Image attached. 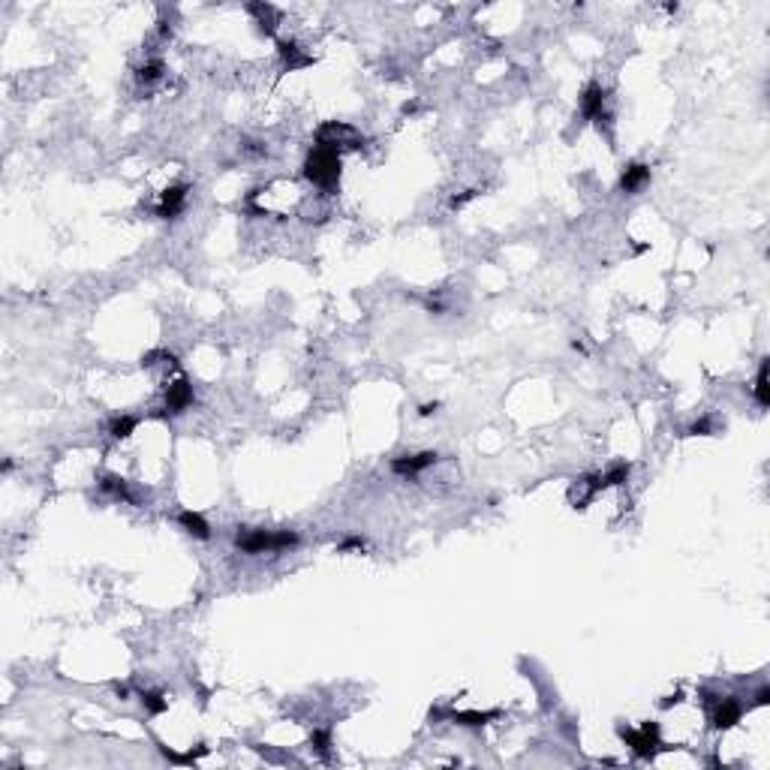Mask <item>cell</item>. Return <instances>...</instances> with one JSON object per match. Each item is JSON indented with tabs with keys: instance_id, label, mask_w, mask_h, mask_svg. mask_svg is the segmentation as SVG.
<instances>
[{
	"instance_id": "6",
	"label": "cell",
	"mask_w": 770,
	"mask_h": 770,
	"mask_svg": "<svg viewBox=\"0 0 770 770\" xmlns=\"http://www.w3.org/2000/svg\"><path fill=\"white\" fill-rule=\"evenodd\" d=\"M605 103H608V90L599 82H590L581 90V118L584 121H602L605 118Z\"/></svg>"
},
{
	"instance_id": "5",
	"label": "cell",
	"mask_w": 770,
	"mask_h": 770,
	"mask_svg": "<svg viewBox=\"0 0 770 770\" xmlns=\"http://www.w3.org/2000/svg\"><path fill=\"white\" fill-rule=\"evenodd\" d=\"M713 728L716 731H728V728H734L738 726V722L743 719V704L734 695H728V698H716V704H713Z\"/></svg>"
},
{
	"instance_id": "15",
	"label": "cell",
	"mask_w": 770,
	"mask_h": 770,
	"mask_svg": "<svg viewBox=\"0 0 770 770\" xmlns=\"http://www.w3.org/2000/svg\"><path fill=\"white\" fill-rule=\"evenodd\" d=\"M767 373H770V358H762V365H758V373H755V403L758 406H767L770 403V385H767Z\"/></svg>"
},
{
	"instance_id": "24",
	"label": "cell",
	"mask_w": 770,
	"mask_h": 770,
	"mask_svg": "<svg viewBox=\"0 0 770 770\" xmlns=\"http://www.w3.org/2000/svg\"><path fill=\"white\" fill-rule=\"evenodd\" d=\"M689 434H692V436H710L713 434V422H710V418H698V422L689 427Z\"/></svg>"
},
{
	"instance_id": "17",
	"label": "cell",
	"mask_w": 770,
	"mask_h": 770,
	"mask_svg": "<svg viewBox=\"0 0 770 770\" xmlns=\"http://www.w3.org/2000/svg\"><path fill=\"white\" fill-rule=\"evenodd\" d=\"M629 475H632V463L629 460H617V463H611V467L602 472V482H605V488H617V484H626L629 482Z\"/></svg>"
},
{
	"instance_id": "9",
	"label": "cell",
	"mask_w": 770,
	"mask_h": 770,
	"mask_svg": "<svg viewBox=\"0 0 770 770\" xmlns=\"http://www.w3.org/2000/svg\"><path fill=\"white\" fill-rule=\"evenodd\" d=\"M187 192H190V187H187V184H175V187L163 190L160 205H157V217H163V220H175L178 214H181V208H184V202H187Z\"/></svg>"
},
{
	"instance_id": "28",
	"label": "cell",
	"mask_w": 770,
	"mask_h": 770,
	"mask_svg": "<svg viewBox=\"0 0 770 770\" xmlns=\"http://www.w3.org/2000/svg\"><path fill=\"white\" fill-rule=\"evenodd\" d=\"M677 701H683V692H674L668 701H662V707H671V704H677Z\"/></svg>"
},
{
	"instance_id": "11",
	"label": "cell",
	"mask_w": 770,
	"mask_h": 770,
	"mask_svg": "<svg viewBox=\"0 0 770 770\" xmlns=\"http://www.w3.org/2000/svg\"><path fill=\"white\" fill-rule=\"evenodd\" d=\"M178 524L184 533H190L192 539H199V542H208L211 539V527H208V520L202 518L199 512H192V508H184V512L178 515Z\"/></svg>"
},
{
	"instance_id": "23",
	"label": "cell",
	"mask_w": 770,
	"mask_h": 770,
	"mask_svg": "<svg viewBox=\"0 0 770 770\" xmlns=\"http://www.w3.org/2000/svg\"><path fill=\"white\" fill-rule=\"evenodd\" d=\"M365 548H367L365 536H346L341 545H337V551H341V554H346V551H365Z\"/></svg>"
},
{
	"instance_id": "21",
	"label": "cell",
	"mask_w": 770,
	"mask_h": 770,
	"mask_svg": "<svg viewBox=\"0 0 770 770\" xmlns=\"http://www.w3.org/2000/svg\"><path fill=\"white\" fill-rule=\"evenodd\" d=\"M310 750H313L316 755L328 758V752H331V731H328V728H316V731L310 734Z\"/></svg>"
},
{
	"instance_id": "20",
	"label": "cell",
	"mask_w": 770,
	"mask_h": 770,
	"mask_svg": "<svg viewBox=\"0 0 770 770\" xmlns=\"http://www.w3.org/2000/svg\"><path fill=\"white\" fill-rule=\"evenodd\" d=\"M160 752L169 758V762H175V764H192L196 758L208 755V746H199V750H190V752H175V750H169V746H160Z\"/></svg>"
},
{
	"instance_id": "4",
	"label": "cell",
	"mask_w": 770,
	"mask_h": 770,
	"mask_svg": "<svg viewBox=\"0 0 770 770\" xmlns=\"http://www.w3.org/2000/svg\"><path fill=\"white\" fill-rule=\"evenodd\" d=\"M361 142L365 139H361L358 130L349 127V123L331 121V123H322V127L316 130V145H319V148H331L337 154H341V148H361Z\"/></svg>"
},
{
	"instance_id": "19",
	"label": "cell",
	"mask_w": 770,
	"mask_h": 770,
	"mask_svg": "<svg viewBox=\"0 0 770 770\" xmlns=\"http://www.w3.org/2000/svg\"><path fill=\"white\" fill-rule=\"evenodd\" d=\"M135 427H139V418L135 415H115L109 422V436L111 439H127Z\"/></svg>"
},
{
	"instance_id": "25",
	"label": "cell",
	"mask_w": 770,
	"mask_h": 770,
	"mask_svg": "<svg viewBox=\"0 0 770 770\" xmlns=\"http://www.w3.org/2000/svg\"><path fill=\"white\" fill-rule=\"evenodd\" d=\"M770 704V686H758V692L752 698V707H764Z\"/></svg>"
},
{
	"instance_id": "8",
	"label": "cell",
	"mask_w": 770,
	"mask_h": 770,
	"mask_svg": "<svg viewBox=\"0 0 770 770\" xmlns=\"http://www.w3.org/2000/svg\"><path fill=\"white\" fill-rule=\"evenodd\" d=\"M190 403H192V385H190V379L181 377L166 389V406H163L166 412L163 415H181Z\"/></svg>"
},
{
	"instance_id": "14",
	"label": "cell",
	"mask_w": 770,
	"mask_h": 770,
	"mask_svg": "<svg viewBox=\"0 0 770 770\" xmlns=\"http://www.w3.org/2000/svg\"><path fill=\"white\" fill-rule=\"evenodd\" d=\"M247 13L256 16L259 30L262 33H274V21H277V9L271 4H247Z\"/></svg>"
},
{
	"instance_id": "18",
	"label": "cell",
	"mask_w": 770,
	"mask_h": 770,
	"mask_svg": "<svg viewBox=\"0 0 770 770\" xmlns=\"http://www.w3.org/2000/svg\"><path fill=\"white\" fill-rule=\"evenodd\" d=\"M99 491L109 494L111 500H133L127 482H123L121 475H103V482H99Z\"/></svg>"
},
{
	"instance_id": "13",
	"label": "cell",
	"mask_w": 770,
	"mask_h": 770,
	"mask_svg": "<svg viewBox=\"0 0 770 770\" xmlns=\"http://www.w3.org/2000/svg\"><path fill=\"white\" fill-rule=\"evenodd\" d=\"M277 54H280V61L286 63L289 70H298V66H307L310 63L307 54H301L295 39H277Z\"/></svg>"
},
{
	"instance_id": "16",
	"label": "cell",
	"mask_w": 770,
	"mask_h": 770,
	"mask_svg": "<svg viewBox=\"0 0 770 770\" xmlns=\"http://www.w3.org/2000/svg\"><path fill=\"white\" fill-rule=\"evenodd\" d=\"M166 73V63L160 58H151V61H145L139 70H135V82L139 85H154V82H160Z\"/></svg>"
},
{
	"instance_id": "12",
	"label": "cell",
	"mask_w": 770,
	"mask_h": 770,
	"mask_svg": "<svg viewBox=\"0 0 770 770\" xmlns=\"http://www.w3.org/2000/svg\"><path fill=\"white\" fill-rule=\"evenodd\" d=\"M500 713L496 710H488V713H479V710H448V719L451 722H458V726L463 728H482V726H488L491 719H496Z\"/></svg>"
},
{
	"instance_id": "3",
	"label": "cell",
	"mask_w": 770,
	"mask_h": 770,
	"mask_svg": "<svg viewBox=\"0 0 770 770\" xmlns=\"http://www.w3.org/2000/svg\"><path fill=\"white\" fill-rule=\"evenodd\" d=\"M617 734L623 740H626V746L632 752H635L638 758H644V762H650V758H656V752L662 750V740H659V726L656 722H644L641 728H617Z\"/></svg>"
},
{
	"instance_id": "7",
	"label": "cell",
	"mask_w": 770,
	"mask_h": 770,
	"mask_svg": "<svg viewBox=\"0 0 770 770\" xmlns=\"http://www.w3.org/2000/svg\"><path fill=\"white\" fill-rule=\"evenodd\" d=\"M436 458H439L436 451H418V455H401V458H394V460H391V472H394V475H403V479H412V475H418L422 470L434 467Z\"/></svg>"
},
{
	"instance_id": "1",
	"label": "cell",
	"mask_w": 770,
	"mask_h": 770,
	"mask_svg": "<svg viewBox=\"0 0 770 770\" xmlns=\"http://www.w3.org/2000/svg\"><path fill=\"white\" fill-rule=\"evenodd\" d=\"M301 536L295 530H241L235 536V548L241 554H280L298 548Z\"/></svg>"
},
{
	"instance_id": "2",
	"label": "cell",
	"mask_w": 770,
	"mask_h": 770,
	"mask_svg": "<svg viewBox=\"0 0 770 770\" xmlns=\"http://www.w3.org/2000/svg\"><path fill=\"white\" fill-rule=\"evenodd\" d=\"M304 178L325 192L337 190V184H341V154L316 145L307 154V160H304Z\"/></svg>"
},
{
	"instance_id": "27",
	"label": "cell",
	"mask_w": 770,
	"mask_h": 770,
	"mask_svg": "<svg viewBox=\"0 0 770 770\" xmlns=\"http://www.w3.org/2000/svg\"><path fill=\"white\" fill-rule=\"evenodd\" d=\"M436 410H439V403H424V406H418V415L427 418V415H434Z\"/></svg>"
},
{
	"instance_id": "10",
	"label": "cell",
	"mask_w": 770,
	"mask_h": 770,
	"mask_svg": "<svg viewBox=\"0 0 770 770\" xmlns=\"http://www.w3.org/2000/svg\"><path fill=\"white\" fill-rule=\"evenodd\" d=\"M650 181V166H644V163H629L626 169H623V175H620V190L623 192H638L644 184Z\"/></svg>"
},
{
	"instance_id": "22",
	"label": "cell",
	"mask_w": 770,
	"mask_h": 770,
	"mask_svg": "<svg viewBox=\"0 0 770 770\" xmlns=\"http://www.w3.org/2000/svg\"><path fill=\"white\" fill-rule=\"evenodd\" d=\"M139 698H142V707L148 713H154V716H160V713H166V707H169V701L160 692H139Z\"/></svg>"
},
{
	"instance_id": "26",
	"label": "cell",
	"mask_w": 770,
	"mask_h": 770,
	"mask_svg": "<svg viewBox=\"0 0 770 770\" xmlns=\"http://www.w3.org/2000/svg\"><path fill=\"white\" fill-rule=\"evenodd\" d=\"M475 192H479V190H463L460 196H455V199H451V208H463V205H467L470 199H475Z\"/></svg>"
}]
</instances>
